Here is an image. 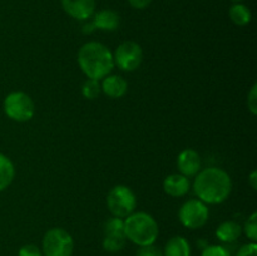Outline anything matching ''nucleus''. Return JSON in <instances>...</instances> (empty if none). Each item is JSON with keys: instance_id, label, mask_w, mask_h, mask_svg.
<instances>
[{"instance_id": "393cba45", "label": "nucleus", "mask_w": 257, "mask_h": 256, "mask_svg": "<svg viewBox=\"0 0 257 256\" xmlns=\"http://www.w3.org/2000/svg\"><path fill=\"white\" fill-rule=\"evenodd\" d=\"M236 256H257V245L256 242H250L243 245L242 247L238 250Z\"/></svg>"}, {"instance_id": "0eeeda50", "label": "nucleus", "mask_w": 257, "mask_h": 256, "mask_svg": "<svg viewBox=\"0 0 257 256\" xmlns=\"http://www.w3.org/2000/svg\"><path fill=\"white\" fill-rule=\"evenodd\" d=\"M210 211L207 205L201 200H188L181 206L178 211V218L185 227L190 230H197L207 223Z\"/></svg>"}, {"instance_id": "20e7f679", "label": "nucleus", "mask_w": 257, "mask_h": 256, "mask_svg": "<svg viewBox=\"0 0 257 256\" xmlns=\"http://www.w3.org/2000/svg\"><path fill=\"white\" fill-rule=\"evenodd\" d=\"M42 248L43 256H72L74 240L64 228H50L43 237Z\"/></svg>"}, {"instance_id": "f8f14e48", "label": "nucleus", "mask_w": 257, "mask_h": 256, "mask_svg": "<svg viewBox=\"0 0 257 256\" xmlns=\"http://www.w3.org/2000/svg\"><path fill=\"white\" fill-rule=\"evenodd\" d=\"M191 183L188 177L181 173H172L163 181V191L171 197H182L190 191Z\"/></svg>"}, {"instance_id": "aec40b11", "label": "nucleus", "mask_w": 257, "mask_h": 256, "mask_svg": "<svg viewBox=\"0 0 257 256\" xmlns=\"http://www.w3.org/2000/svg\"><path fill=\"white\" fill-rule=\"evenodd\" d=\"M245 231V235L247 238H250L251 242L257 241V213L253 212L250 217L247 218L245 223V227L242 228Z\"/></svg>"}, {"instance_id": "bb28decb", "label": "nucleus", "mask_w": 257, "mask_h": 256, "mask_svg": "<svg viewBox=\"0 0 257 256\" xmlns=\"http://www.w3.org/2000/svg\"><path fill=\"white\" fill-rule=\"evenodd\" d=\"M248 182H250L251 187H252L253 190H256L257 188V172L255 170H253L252 172L250 173V176H248Z\"/></svg>"}, {"instance_id": "f3484780", "label": "nucleus", "mask_w": 257, "mask_h": 256, "mask_svg": "<svg viewBox=\"0 0 257 256\" xmlns=\"http://www.w3.org/2000/svg\"><path fill=\"white\" fill-rule=\"evenodd\" d=\"M15 176V168L8 156L0 152V192L10 186Z\"/></svg>"}, {"instance_id": "b1692460", "label": "nucleus", "mask_w": 257, "mask_h": 256, "mask_svg": "<svg viewBox=\"0 0 257 256\" xmlns=\"http://www.w3.org/2000/svg\"><path fill=\"white\" fill-rule=\"evenodd\" d=\"M137 256H163V251L155 245L141 246L137 251Z\"/></svg>"}, {"instance_id": "2eb2a0df", "label": "nucleus", "mask_w": 257, "mask_h": 256, "mask_svg": "<svg viewBox=\"0 0 257 256\" xmlns=\"http://www.w3.org/2000/svg\"><path fill=\"white\" fill-rule=\"evenodd\" d=\"M241 233H242V227L236 221H225L216 230V236H217L218 240L226 243L237 241Z\"/></svg>"}, {"instance_id": "f257e3e1", "label": "nucleus", "mask_w": 257, "mask_h": 256, "mask_svg": "<svg viewBox=\"0 0 257 256\" xmlns=\"http://www.w3.org/2000/svg\"><path fill=\"white\" fill-rule=\"evenodd\" d=\"M193 191L198 200L206 205H218L225 202L232 191V180L225 170L207 167L196 175Z\"/></svg>"}, {"instance_id": "6e6552de", "label": "nucleus", "mask_w": 257, "mask_h": 256, "mask_svg": "<svg viewBox=\"0 0 257 256\" xmlns=\"http://www.w3.org/2000/svg\"><path fill=\"white\" fill-rule=\"evenodd\" d=\"M143 59V52L140 44L136 42H123L118 45L113 54L114 65L124 72H133L141 65Z\"/></svg>"}, {"instance_id": "9d476101", "label": "nucleus", "mask_w": 257, "mask_h": 256, "mask_svg": "<svg viewBox=\"0 0 257 256\" xmlns=\"http://www.w3.org/2000/svg\"><path fill=\"white\" fill-rule=\"evenodd\" d=\"M62 7L74 19L87 20L95 13V0H62Z\"/></svg>"}, {"instance_id": "423d86ee", "label": "nucleus", "mask_w": 257, "mask_h": 256, "mask_svg": "<svg viewBox=\"0 0 257 256\" xmlns=\"http://www.w3.org/2000/svg\"><path fill=\"white\" fill-rule=\"evenodd\" d=\"M107 206L114 217L125 218L135 212L137 198L128 186L117 185L108 193Z\"/></svg>"}, {"instance_id": "4468645a", "label": "nucleus", "mask_w": 257, "mask_h": 256, "mask_svg": "<svg viewBox=\"0 0 257 256\" xmlns=\"http://www.w3.org/2000/svg\"><path fill=\"white\" fill-rule=\"evenodd\" d=\"M92 24L94 29L113 32V30H117L119 28L120 18L114 10L103 9L93 14Z\"/></svg>"}, {"instance_id": "6ab92c4d", "label": "nucleus", "mask_w": 257, "mask_h": 256, "mask_svg": "<svg viewBox=\"0 0 257 256\" xmlns=\"http://www.w3.org/2000/svg\"><path fill=\"white\" fill-rule=\"evenodd\" d=\"M100 93H102V87H100L99 80L89 79V78H88L82 87L83 97L87 98V99L89 100H93L97 99L100 95Z\"/></svg>"}, {"instance_id": "ddd939ff", "label": "nucleus", "mask_w": 257, "mask_h": 256, "mask_svg": "<svg viewBox=\"0 0 257 256\" xmlns=\"http://www.w3.org/2000/svg\"><path fill=\"white\" fill-rule=\"evenodd\" d=\"M100 87H102V92L107 97L112 98V99H118L127 94L128 83L120 75H107L103 78Z\"/></svg>"}, {"instance_id": "a878e982", "label": "nucleus", "mask_w": 257, "mask_h": 256, "mask_svg": "<svg viewBox=\"0 0 257 256\" xmlns=\"http://www.w3.org/2000/svg\"><path fill=\"white\" fill-rule=\"evenodd\" d=\"M151 2L152 0H128V3L136 9H145L151 4Z\"/></svg>"}, {"instance_id": "39448f33", "label": "nucleus", "mask_w": 257, "mask_h": 256, "mask_svg": "<svg viewBox=\"0 0 257 256\" xmlns=\"http://www.w3.org/2000/svg\"><path fill=\"white\" fill-rule=\"evenodd\" d=\"M4 113L14 122L24 123L32 119L35 113V105L30 95L24 92H12L4 99Z\"/></svg>"}, {"instance_id": "7ed1b4c3", "label": "nucleus", "mask_w": 257, "mask_h": 256, "mask_svg": "<svg viewBox=\"0 0 257 256\" xmlns=\"http://www.w3.org/2000/svg\"><path fill=\"white\" fill-rule=\"evenodd\" d=\"M157 221L147 212L137 211L124 220V233L127 240L137 246L153 245L158 237Z\"/></svg>"}, {"instance_id": "4be33fe9", "label": "nucleus", "mask_w": 257, "mask_h": 256, "mask_svg": "<svg viewBox=\"0 0 257 256\" xmlns=\"http://www.w3.org/2000/svg\"><path fill=\"white\" fill-rule=\"evenodd\" d=\"M247 108L251 112V114L256 115L257 114V84L252 85L250 93L247 95Z\"/></svg>"}, {"instance_id": "1a4fd4ad", "label": "nucleus", "mask_w": 257, "mask_h": 256, "mask_svg": "<svg viewBox=\"0 0 257 256\" xmlns=\"http://www.w3.org/2000/svg\"><path fill=\"white\" fill-rule=\"evenodd\" d=\"M124 220L113 216L104 225V237H103V248L108 252H118L125 246Z\"/></svg>"}, {"instance_id": "9b49d317", "label": "nucleus", "mask_w": 257, "mask_h": 256, "mask_svg": "<svg viewBox=\"0 0 257 256\" xmlns=\"http://www.w3.org/2000/svg\"><path fill=\"white\" fill-rule=\"evenodd\" d=\"M201 157L197 151L192 148H186L182 152H180L177 157V167L180 170L181 175L186 177H192L196 176L201 171Z\"/></svg>"}, {"instance_id": "f03ea898", "label": "nucleus", "mask_w": 257, "mask_h": 256, "mask_svg": "<svg viewBox=\"0 0 257 256\" xmlns=\"http://www.w3.org/2000/svg\"><path fill=\"white\" fill-rule=\"evenodd\" d=\"M78 64L89 79L100 80L110 74L114 68L113 53L99 42H88L78 52Z\"/></svg>"}, {"instance_id": "412c9836", "label": "nucleus", "mask_w": 257, "mask_h": 256, "mask_svg": "<svg viewBox=\"0 0 257 256\" xmlns=\"http://www.w3.org/2000/svg\"><path fill=\"white\" fill-rule=\"evenodd\" d=\"M201 256H231L230 251L226 247L220 245H211L206 246L202 251Z\"/></svg>"}, {"instance_id": "a211bd4d", "label": "nucleus", "mask_w": 257, "mask_h": 256, "mask_svg": "<svg viewBox=\"0 0 257 256\" xmlns=\"http://www.w3.org/2000/svg\"><path fill=\"white\" fill-rule=\"evenodd\" d=\"M228 15L233 24L238 25V27H245V25L250 24L251 19H252V13H251L250 8L241 3H235L228 10Z\"/></svg>"}, {"instance_id": "cd10ccee", "label": "nucleus", "mask_w": 257, "mask_h": 256, "mask_svg": "<svg viewBox=\"0 0 257 256\" xmlns=\"http://www.w3.org/2000/svg\"><path fill=\"white\" fill-rule=\"evenodd\" d=\"M232 2H236V3H238V2H242V0H232Z\"/></svg>"}, {"instance_id": "5701e85b", "label": "nucleus", "mask_w": 257, "mask_h": 256, "mask_svg": "<svg viewBox=\"0 0 257 256\" xmlns=\"http://www.w3.org/2000/svg\"><path fill=\"white\" fill-rule=\"evenodd\" d=\"M18 256H43V252L37 245L28 243V245H24L20 247Z\"/></svg>"}, {"instance_id": "dca6fc26", "label": "nucleus", "mask_w": 257, "mask_h": 256, "mask_svg": "<svg viewBox=\"0 0 257 256\" xmlns=\"http://www.w3.org/2000/svg\"><path fill=\"white\" fill-rule=\"evenodd\" d=\"M163 256H191V246L182 236H173L167 241Z\"/></svg>"}]
</instances>
